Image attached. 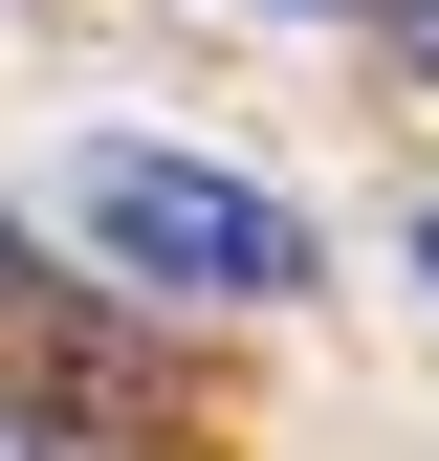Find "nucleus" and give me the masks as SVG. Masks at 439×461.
I'll list each match as a JSON object with an SVG mask.
<instances>
[{"mask_svg": "<svg viewBox=\"0 0 439 461\" xmlns=\"http://www.w3.org/2000/svg\"><path fill=\"white\" fill-rule=\"evenodd\" d=\"M67 242L110 285H154V308H286V285H308V220L286 198L220 176V154H154V132L67 154Z\"/></svg>", "mask_w": 439, "mask_h": 461, "instance_id": "f257e3e1", "label": "nucleus"}, {"mask_svg": "<svg viewBox=\"0 0 439 461\" xmlns=\"http://www.w3.org/2000/svg\"><path fill=\"white\" fill-rule=\"evenodd\" d=\"M0 461H110V439H88L67 395H44V374H0Z\"/></svg>", "mask_w": 439, "mask_h": 461, "instance_id": "f03ea898", "label": "nucleus"}, {"mask_svg": "<svg viewBox=\"0 0 439 461\" xmlns=\"http://www.w3.org/2000/svg\"><path fill=\"white\" fill-rule=\"evenodd\" d=\"M396 67H417V88H439V0H396Z\"/></svg>", "mask_w": 439, "mask_h": 461, "instance_id": "7ed1b4c3", "label": "nucleus"}, {"mask_svg": "<svg viewBox=\"0 0 439 461\" xmlns=\"http://www.w3.org/2000/svg\"><path fill=\"white\" fill-rule=\"evenodd\" d=\"M220 23H352V0H220Z\"/></svg>", "mask_w": 439, "mask_h": 461, "instance_id": "20e7f679", "label": "nucleus"}, {"mask_svg": "<svg viewBox=\"0 0 439 461\" xmlns=\"http://www.w3.org/2000/svg\"><path fill=\"white\" fill-rule=\"evenodd\" d=\"M417 285H439V198H417Z\"/></svg>", "mask_w": 439, "mask_h": 461, "instance_id": "39448f33", "label": "nucleus"}]
</instances>
